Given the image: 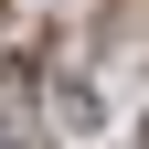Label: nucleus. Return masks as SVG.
I'll use <instances>...</instances> for the list:
<instances>
[]
</instances>
